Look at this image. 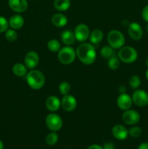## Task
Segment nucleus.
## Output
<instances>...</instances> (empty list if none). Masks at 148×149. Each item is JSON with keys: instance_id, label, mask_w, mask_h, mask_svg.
Returning a JSON list of instances; mask_svg holds the SVG:
<instances>
[{"instance_id": "39448f33", "label": "nucleus", "mask_w": 148, "mask_h": 149, "mask_svg": "<svg viewBox=\"0 0 148 149\" xmlns=\"http://www.w3.org/2000/svg\"><path fill=\"white\" fill-rule=\"evenodd\" d=\"M107 42L113 49H120L125 45V36L118 30H113L107 34Z\"/></svg>"}, {"instance_id": "b1692460", "label": "nucleus", "mask_w": 148, "mask_h": 149, "mask_svg": "<svg viewBox=\"0 0 148 149\" xmlns=\"http://www.w3.org/2000/svg\"><path fill=\"white\" fill-rule=\"evenodd\" d=\"M47 47L52 52H58L61 49V45L57 39H51L48 42Z\"/></svg>"}, {"instance_id": "6ab92c4d", "label": "nucleus", "mask_w": 148, "mask_h": 149, "mask_svg": "<svg viewBox=\"0 0 148 149\" xmlns=\"http://www.w3.org/2000/svg\"><path fill=\"white\" fill-rule=\"evenodd\" d=\"M61 40L65 45H72L75 42V37L74 32L70 30H65L61 33Z\"/></svg>"}, {"instance_id": "1a4fd4ad", "label": "nucleus", "mask_w": 148, "mask_h": 149, "mask_svg": "<svg viewBox=\"0 0 148 149\" xmlns=\"http://www.w3.org/2000/svg\"><path fill=\"white\" fill-rule=\"evenodd\" d=\"M90 31L88 26L84 23L78 24L74 31L75 39L80 42H84L89 37Z\"/></svg>"}, {"instance_id": "aec40b11", "label": "nucleus", "mask_w": 148, "mask_h": 149, "mask_svg": "<svg viewBox=\"0 0 148 149\" xmlns=\"http://www.w3.org/2000/svg\"><path fill=\"white\" fill-rule=\"evenodd\" d=\"M89 38L92 45H98L103 39V32L100 29H94L90 33Z\"/></svg>"}, {"instance_id": "bb28decb", "label": "nucleus", "mask_w": 148, "mask_h": 149, "mask_svg": "<svg viewBox=\"0 0 148 149\" xmlns=\"http://www.w3.org/2000/svg\"><path fill=\"white\" fill-rule=\"evenodd\" d=\"M129 85H130V87H131L132 89L136 90V89H137L141 84L140 77L137 75L132 76V77L130 78V79H129Z\"/></svg>"}, {"instance_id": "0eeeda50", "label": "nucleus", "mask_w": 148, "mask_h": 149, "mask_svg": "<svg viewBox=\"0 0 148 149\" xmlns=\"http://www.w3.org/2000/svg\"><path fill=\"white\" fill-rule=\"evenodd\" d=\"M133 103L139 107H144L148 104V94L143 90H135L132 94Z\"/></svg>"}, {"instance_id": "412c9836", "label": "nucleus", "mask_w": 148, "mask_h": 149, "mask_svg": "<svg viewBox=\"0 0 148 149\" xmlns=\"http://www.w3.org/2000/svg\"><path fill=\"white\" fill-rule=\"evenodd\" d=\"M54 7L59 12L66 11L71 7V1L70 0H55Z\"/></svg>"}, {"instance_id": "4be33fe9", "label": "nucleus", "mask_w": 148, "mask_h": 149, "mask_svg": "<svg viewBox=\"0 0 148 149\" xmlns=\"http://www.w3.org/2000/svg\"><path fill=\"white\" fill-rule=\"evenodd\" d=\"M12 72L17 77H24L27 74V67L26 65L17 63H15L12 67Z\"/></svg>"}, {"instance_id": "f257e3e1", "label": "nucleus", "mask_w": 148, "mask_h": 149, "mask_svg": "<svg viewBox=\"0 0 148 149\" xmlns=\"http://www.w3.org/2000/svg\"><path fill=\"white\" fill-rule=\"evenodd\" d=\"M76 56L82 63L85 65H91L97 58L95 47L92 44L84 42L77 47Z\"/></svg>"}, {"instance_id": "2eb2a0df", "label": "nucleus", "mask_w": 148, "mask_h": 149, "mask_svg": "<svg viewBox=\"0 0 148 149\" xmlns=\"http://www.w3.org/2000/svg\"><path fill=\"white\" fill-rule=\"evenodd\" d=\"M112 134L113 137L119 141L126 139L129 135V130L123 125H116L112 129Z\"/></svg>"}, {"instance_id": "9b49d317", "label": "nucleus", "mask_w": 148, "mask_h": 149, "mask_svg": "<svg viewBox=\"0 0 148 149\" xmlns=\"http://www.w3.org/2000/svg\"><path fill=\"white\" fill-rule=\"evenodd\" d=\"M128 33L130 37L135 41H138L142 39L143 36V30L139 23H129L128 26Z\"/></svg>"}, {"instance_id": "f03ea898", "label": "nucleus", "mask_w": 148, "mask_h": 149, "mask_svg": "<svg viewBox=\"0 0 148 149\" xmlns=\"http://www.w3.org/2000/svg\"><path fill=\"white\" fill-rule=\"evenodd\" d=\"M26 81L33 90H40L45 84V77L39 70L32 69L26 74Z\"/></svg>"}, {"instance_id": "cd10ccee", "label": "nucleus", "mask_w": 148, "mask_h": 149, "mask_svg": "<svg viewBox=\"0 0 148 149\" xmlns=\"http://www.w3.org/2000/svg\"><path fill=\"white\" fill-rule=\"evenodd\" d=\"M5 38L9 42H15L17 38V33L15 29H7L5 31Z\"/></svg>"}, {"instance_id": "ddd939ff", "label": "nucleus", "mask_w": 148, "mask_h": 149, "mask_svg": "<svg viewBox=\"0 0 148 149\" xmlns=\"http://www.w3.org/2000/svg\"><path fill=\"white\" fill-rule=\"evenodd\" d=\"M133 103L131 97L126 93H120L117 99L118 106L120 109L123 111L130 109Z\"/></svg>"}, {"instance_id": "6e6552de", "label": "nucleus", "mask_w": 148, "mask_h": 149, "mask_svg": "<svg viewBox=\"0 0 148 149\" xmlns=\"http://www.w3.org/2000/svg\"><path fill=\"white\" fill-rule=\"evenodd\" d=\"M123 122L128 125H133L137 124L140 120V115L139 112L133 109H128L122 115Z\"/></svg>"}, {"instance_id": "20e7f679", "label": "nucleus", "mask_w": 148, "mask_h": 149, "mask_svg": "<svg viewBox=\"0 0 148 149\" xmlns=\"http://www.w3.org/2000/svg\"><path fill=\"white\" fill-rule=\"evenodd\" d=\"M76 52L73 47L69 46L61 48L58 52V60L64 65L71 64L75 59Z\"/></svg>"}, {"instance_id": "f704fd0d", "label": "nucleus", "mask_w": 148, "mask_h": 149, "mask_svg": "<svg viewBox=\"0 0 148 149\" xmlns=\"http://www.w3.org/2000/svg\"><path fill=\"white\" fill-rule=\"evenodd\" d=\"M87 149H103V148L101 146L97 145V144H94V145L90 146Z\"/></svg>"}, {"instance_id": "58836bf2", "label": "nucleus", "mask_w": 148, "mask_h": 149, "mask_svg": "<svg viewBox=\"0 0 148 149\" xmlns=\"http://www.w3.org/2000/svg\"><path fill=\"white\" fill-rule=\"evenodd\" d=\"M145 63H146V65H147V66L148 67V58H147V59H146V61H145Z\"/></svg>"}, {"instance_id": "5701e85b", "label": "nucleus", "mask_w": 148, "mask_h": 149, "mask_svg": "<svg viewBox=\"0 0 148 149\" xmlns=\"http://www.w3.org/2000/svg\"><path fill=\"white\" fill-rule=\"evenodd\" d=\"M100 55L104 59H109L113 55H115V53L113 47H111L110 45H105L102 47L101 50H100Z\"/></svg>"}, {"instance_id": "7ed1b4c3", "label": "nucleus", "mask_w": 148, "mask_h": 149, "mask_svg": "<svg viewBox=\"0 0 148 149\" xmlns=\"http://www.w3.org/2000/svg\"><path fill=\"white\" fill-rule=\"evenodd\" d=\"M118 56L122 62L129 64L136 61L138 54L133 47L129 46H123L118 51Z\"/></svg>"}, {"instance_id": "2f4dec72", "label": "nucleus", "mask_w": 148, "mask_h": 149, "mask_svg": "<svg viewBox=\"0 0 148 149\" xmlns=\"http://www.w3.org/2000/svg\"><path fill=\"white\" fill-rule=\"evenodd\" d=\"M142 18L144 19V20H145V21L148 23V4H147V5L144 7L143 10H142Z\"/></svg>"}, {"instance_id": "c9c22d12", "label": "nucleus", "mask_w": 148, "mask_h": 149, "mask_svg": "<svg viewBox=\"0 0 148 149\" xmlns=\"http://www.w3.org/2000/svg\"><path fill=\"white\" fill-rule=\"evenodd\" d=\"M119 91H120V93H125V92H126V88H125L124 87H123V86H121V87L119 88Z\"/></svg>"}, {"instance_id": "f8f14e48", "label": "nucleus", "mask_w": 148, "mask_h": 149, "mask_svg": "<svg viewBox=\"0 0 148 149\" xmlns=\"http://www.w3.org/2000/svg\"><path fill=\"white\" fill-rule=\"evenodd\" d=\"M25 65L29 69H34L39 63V56L35 51H30L25 57Z\"/></svg>"}, {"instance_id": "72a5a7b5", "label": "nucleus", "mask_w": 148, "mask_h": 149, "mask_svg": "<svg viewBox=\"0 0 148 149\" xmlns=\"http://www.w3.org/2000/svg\"><path fill=\"white\" fill-rule=\"evenodd\" d=\"M138 149H148V143H142L138 147Z\"/></svg>"}, {"instance_id": "4c0bfd02", "label": "nucleus", "mask_w": 148, "mask_h": 149, "mask_svg": "<svg viewBox=\"0 0 148 149\" xmlns=\"http://www.w3.org/2000/svg\"><path fill=\"white\" fill-rule=\"evenodd\" d=\"M146 78H147V81H148V70L146 71Z\"/></svg>"}, {"instance_id": "f3484780", "label": "nucleus", "mask_w": 148, "mask_h": 149, "mask_svg": "<svg viewBox=\"0 0 148 149\" xmlns=\"http://www.w3.org/2000/svg\"><path fill=\"white\" fill-rule=\"evenodd\" d=\"M52 23L55 26L58 28L64 27L68 23V18L62 13H55L52 17Z\"/></svg>"}, {"instance_id": "a211bd4d", "label": "nucleus", "mask_w": 148, "mask_h": 149, "mask_svg": "<svg viewBox=\"0 0 148 149\" xmlns=\"http://www.w3.org/2000/svg\"><path fill=\"white\" fill-rule=\"evenodd\" d=\"M23 25H24V18L20 15H14L9 20V26L15 30L21 29Z\"/></svg>"}, {"instance_id": "4468645a", "label": "nucleus", "mask_w": 148, "mask_h": 149, "mask_svg": "<svg viewBox=\"0 0 148 149\" xmlns=\"http://www.w3.org/2000/svg\"><path fill=\"white\" fill-rule=\"evenodd\" d=\"M8 3L10 8L18 13L26 12L28 7L27 0H9Z\"/></svg>"}, {"instance_id": "7c9ffc66", "label": "nucleus", "mask_w": 148, "mask_h": 149, "mask_svg": "<svg viewBox=\"0 0 148 149\" xmlns=\"http://www.w3.org/2000/svg\"><path fill=\"white\" fill-rule=\"evenodd\" d=\"M9 21L5 17L0 16V33H4L8 29Z\"/></svg>"}, {"instance_id": "dca6fc26", "label": "nucleus", "mask_w": 148, "mask_h": 149, "mask_svg": "<svg viewBox=\"0 0 148 149\" xmlns=\"http://www.w3.org/2000/svg\"><path fill=\"white\" fill-rule=\"evenodd\" d=\"M45 105L48 110L55 112L59 110V109L60 108L61 101L57 96L52 95L47 97Z\"/></svg>"}, {"instance_id": "9d476101", "label": "nucleus", "mask_w": 148, "mask_h": 149, "mask_svg": "<svg viewBox=\"0 0 148 149\" xmlns=\"http://www.w3.org/2000/svg\"><path fill=\"white\" fill-rule=\"evenodd\" d=\"M77 106V100L71 95H65L61 100V107L67 112L73 111Z\"/></svg>"}, {"instance_id": "ea45409f", "label": "nucleus", "mask_w": 148, "mask_h": 149, "mask_svg": "<svg viewBox=\"0 0 148 149\" xmlns=\"http://www.w3.org/2000/svg\"><path fill=\"white\" fill-rule=\"evenodd\" d=\"M146 31H147V32L148 33V23H147V25L146 26Z\"/></svg>"}, {"instance_id": "c756f323", "label": "nucleus", "mask_w": 148, "mask_h": 149, "mask_svg": "<svg viewBox=\"0 0 148 149\" xmlns=\"http://www.w3.org/2000/svg\"><path fill=\"white\" fill-rule=\"evenodd\" d=\"M142 130L139 127H133L129 130V135L132 138H139L142 135Z\"/></svg>"}, {"instance_id": "e433bc0d", "label": "nucleus", "mask_w": 148, "mask_h": 149, "mask_svg": "<svg viewBox=\"0 0 148 149\" xmlns=\"http://www.w3.org/2000/svg\"><path fill=\"white\" fill-rule=\"evenodd\" d=\"M4 148V144H3L2 141L0 140V149H3Z\"/></svg>"}, {"instance_id": "423d86ee", "label": "nucleus", "mask_w": 148, "mask_h": 149, "mask_svg": "<svg viewBox=\"0 0 148 149\" xmlns=\"http://www.w3.org/2000/svg\"><path fill=\"white\" fill-rule=\"evenodd\" d=\"M46 125L48 129L52 132H57L62 127L63 122L60 116L56 113H49L46 116Z\"/></svg>"}, {"instance_id": "c85d7f7f", "label": "nucleus", "mask_w": 148, "mask_h": 149, "mask_svg": "<svg viewBox=\"0 0 148 149\" xmlns=\"http://www.w3.org/2000/svg\"><path fill=\"white\" fill-rule=\"evenodd\" d=\"M59 90L60 93L63 95L69 94V92L71 90V86L70 84L67 81H62L59 84Z\"/></svg>"}, {"instance_id": "473e14b6", "label": "nucleus", "mask_w": 148, "mask_h": 149, "mask_svg": "<svg viewBox=\"0 0 148 149\" xmlns=\"http://www.w3.org/2000/svg\"><path fill=\"white\" fill-rule=\"evenodd\" d=\"M103 149H114L115 146H114V144L111 142H107L105 143L103 146Z\"/></svg>"}, {"instance_id": "a878e982", "label": "nucleus", "mask_w": 148, "mask_h": 149, "mask_svg": "<svg viewBox=\"0 0 148 149\" xmlns=\"http://www.w3.org/2000/svg\"><path fill=\"white\" fill-rule=\"evenodd\" d=\"M58 135L55 132H52L48 134L46 137V142L48 145L54 146L57 143Z\"/></svg>"}, {"instance_id": "393cba45", "label": "nucleus", "mask_w": 148, "mask_h": 149, "mask_svg": "<svg viewBox=\"0 0 148 149\" xmlns=\"http://www.w3.org/2000/svg\"><path fill=\"white\" fill-rule=\"evenodd\" d=\"M109 68L111 70H117L120 66V59L115 55H113L108 59V63H107Z\"/></svg>"}]
</instances>
